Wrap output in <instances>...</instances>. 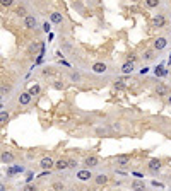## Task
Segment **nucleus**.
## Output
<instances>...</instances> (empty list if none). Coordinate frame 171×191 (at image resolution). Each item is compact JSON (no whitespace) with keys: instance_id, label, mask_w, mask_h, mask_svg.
Returning <instances> with one entry per match:
<instances>
[{"instance_id":"nucleus-26","label":"nucleus","mask_w":171,"mask_h":191,"mask_svg":"<svg viewBox=\"0 0 171 191\" xmlns=\"http://www.w3.org/2000/svg\"><path fill=\"white\" fill-rule=\"evenodd\" d=\"M38 188L34 186V184H26V186L23 188V191H36Z\"/></svg>"},{"instance_id":"nucleus-17","label":"nucleus","mask_w":171,"mask_h":191,"mask_svg":"<svg viewBox=\"0 0 171 191\" xmlns=\"http://www.w3.org/2000/svg\"><path fill=\"white\" fill-rule=\"evenodd\" d=\"M94 181H96V184H99V186H103V184H106L110 181V177L106 176V174H99V176L94 177Z\"/></svg>"},{"instance_id":"nucleus-13","label":"nucleus","mask_w":171,"mask_h":191,"mask_svg":"<svg viewBox=\"0 0 171 191\" xmlns=\"http://www.w3.org/2000/svg\"><path fill=\"white\" fill-rule=\"evenodd\" d=\"M120 70H122V74H125V75L127 74H132V72H134V63H132V62H125Z\"/></svg>"},{"instance_id":"nucleus-6","label":"nucleus","mask_w":171,"mask_h":191,"mask_svg":"<svg viewBox=\"0 0 171 191\" xmlns=\"http://www.w3.org/2000/svg\"><path fill=\"white\" fill-rule=\"evenodd\" d=\"M166 44H168L166 38H157V39L154 41V50H156V51H161V50L166 48Z\"/></svg>"},{"instance_id":"nucleus-21","label":"nucleus","mask_w":171,"mask_h":191,"mask_svg":"<svg viewBox=\"0 0 171 191\" xmlns=\"http://www.w3.org/2000/svg\"><path fill=\"white\" fill-rule=\"evenodd\" d=\"M0 121H2V125L9 121V113H5V109H2V114H0Z\"/></svg>"},{"instance_id":"nucleus-1","label":"nucleus","mask_w":171,"mask_h":191,"mask_svg":"<svg viewBox=\"0 0 171 191\" xmlns=\"http://www.w3.org/2000/svg\"><path fill=\"white\" fill-rule=\"evenodd\" d=\"M40 167L43 171H50L52 167H55V161H53L52 157H43L40 161Z\"/></svg>"},{"instance_id":"nucleus-30","label":"nucleus","mask_w":171,"mask_h":191,"mask_svg":"<svg viewBox=\"0 0 171 191\" xmlns=\"http://www.w3.org/2000/svg\"><path fill=\"white\" fill-rule=\"evenodd\" d=\"M50 29H52V26H50L48 22H45V24H43V31H45V33H48Z\"/></svg>"},{"instance_id":"nucleus-27","label":"nucleus","mask_w":171,"mask_h":191,"mask_svg":"<svg viewBox=\"0 0 171 191\" xmlns=\"http://www.w3.org/2000/svg\"><path fill=\"white\" fill-rule=\"evenodd\" d=\"M69 167H70V169H75V167H77V161H75V159H70V161H69Z\"/></svg>"},{"instance_id":"nucleus-9","label":"nucleus","mask_w":171,"mask_h":191,"mask_svg":"<svg viewBox=\"0 0 171 191\" xmlns=\"http://www.w3.org/2000/svg\"><path fill=\"white\" fill-rule=\"evenodd\" d=\"M91 177H93V174H91V171H79L77 173V179L79 181H89Z\"/></svg>"},{"instance_id":"nucleus-2","label":"nucleus","mask_w":171,"mask_h":191,"mask_svg":"<svg viewBox=\"0 0 171 191\" xmlns=\"http://www.w3.org/2000/svg\"><path fill=\"white\" fill-rule=\"evenodd\" d=\"M152 27H157V29H161V27H164V24H166V19H164L163 14H157L152 17Z\"/></svg>"},{"instance_id":"nucleus-20","label":"nucleus","mask_w":171,"mask_h":191,"mask_svg":"<svg viewBox=\"0 0 171 191\" xmlns=\"http://www.w3.org/2000/svg\"><path fill=\"white\" fill-rule=\"evenodd\" d=\"M40 91H41L40 85H33V87L29 89V94H31V96H38V94H40Z\"/></svg>"},{"instance_id":"nucleus-16","label":"nucleus","mask_w":171,"mask_h":191,"mask_svg":"<svg viewBox=\"0 0 171 191\" xmlns=\"http://www.w3.org/2000/svg\"><path fill=\"white\" fill-rule=\"evenodd\" d=\"M12 161H14V155L10 152H7V150L2 152V164H10Z\"/></svg>"},{"instance_id":"nucleus-23","label":"nucleus","mask_w":171,"mask_h":191,"mask_svg":"<svg viewBox=\"0 0 171 191\" xmlns=\"http://www.w3.org/2000/svg\"><path fill=\"white\" fill-rule=\"evenodd\" d=\"M2 7H12L14 5V0H0Z\"/></svg>"},{"instance_id":"nucleus-12","label":"nucleus","mask_w":171,"mask_h":191,"mask_svg":"<svg viewBox=\"0 0 171 191\" xmlns=\"http://www.w3.org/2000/svg\"><path fill=\"white\" fill-rule=\"evenodd\" d=\"M132 189H134V191H145V184H144V181H140V179L132 181Z\"/></svg>"},{"instance_id":"nucleus-8","label":"nucleus","mask_w":171,"mask_h":191,"mask_svg":"<svg viewBox=\"0 0 171 191\" xmlns=\"http://www.w3.org/2000/svg\"><path fill=\"white\" fill-rule=\"evenodd\" d=\"M50 19H52L53 24H63V21H65L60 12H52V14H50Z\"/></svg>"},{"instance_id":"nucleus-5","label":"nucleus","mask_w":171,"mask_h":191,"mask_svg":"<svg viewBox=\"0 0 171 191\" xmlns=\"http://www.w3.org/2000/svg\"><path fill=\"white\" fill-rule=\"evenodd\" d=\"M161 165H163V164H161L159 159H151L147 167H149V171H151V173H157V171L161 169Z\"/></svg>"},{"instance_id":"nucleus-11","label":"nucleus","mask_w":171,"mask_h":191,"mask_svg":"<svg viewBox=\"0 0 171 191\" xmlns=\"http://www.w3.org/2000/svg\"><path fill=\"white\" fill-rule=\"evenodd\" d=\"M116 164L120 167H127V165L130 164V159H128V155H118L116 157Z\"/></svg>"},{"instance_id":"nucleus-29","label":"nucleus","mask_w":171,"mask_h":191,"mask_svg":"<svg viewBox=\"0 0 171 191\" xmlns=\"http://www.w3.org/2000/svg\"><path fill=\"white\" fill-rule=\"evenodd\" d=\"M70 79H72L74 82H79V80H81V75H79V74H72Z\"/></svg>"},{"instance_id":"nucleus-22","label":"nucleus","mask_w":171,"mask_h":191,"mask_svg":"<svg viewBox=\"0 0 171 191\" xmlns=\"http://www.w3.org/2000/svg\"><path fill=\"white\" fill-rule=\"evenodd\" d=\"M53 189L55 191H65V184L63 183H53Z\"/></svg>"},{"instance_id":"nucleus-18","label":"nucleus","mask_w":171,"mask_h":191,"mask_svg":"<svg viewBox=\"0 0 171 191\" xmlns=\"http://www.w3.org/2000/svg\"><path fill=\"white\" fill-rule=\"evenodd\" d=\"M144 4L147 9H156L157 5L161 4V0H144Z\"/></svg>"},{"instance_id":"nucleus-3","label":"nucleus","mask_w":171,"mask_h":191,"mask_svg":"<svg viewBox=\"0 0 171 191\" xmlns=\"http://www.w3.org/2000/svg\"><path fill=\"white\" fill-rule=\"evenodd\" d=\"M84 165L87 167V169H91V167H96V165H99V159H98L96 155H89V157L84 159Z\"/></svg>"},{"instance_id":"nucleus-28","label":"nucleus","mask_w":171,"mask_h":191,"mask_svg":"<svg viewBox=\"0 0 171 191\" xmlns=\"http://www.w3.org/2000/svg\"><path fill=\"white\" fill-rule=\"evenodd\" d=\"M135 60H137V56H135L134 53H130V55H127V62H132V63H134Z\"/></svg>"},{"instance_id":"nucleus-25","label":"nucleus","mask_w":171,"mask_h":191,"mask_svg":"<svg viewBox=\"0 0 171 191\" xmlns=\"http://www.w3.org/2000/svg\"><path fill=\"white\" fill-rule=\"evenodd\" d=\"M115 87L118 89V91H122V89H125V80H116V82H115Z\"/></svg>"},{"instance_id":"nucleus-15","label":"nucleus","mask_w":171,"mask_h":191,"mask_svg":"<svg viewBox=\"0 0 171 191\" xmlns=\"http://www.w3.org/2000/svg\"><path fill=\"white\" fill-rule=\"evenodd\" d=\"M67 167H69V161H65V159H58L55 162V169H58V171H63Z\"/></svg>"},{"instance_id":"nucleus-14","label":"nucleus","mask_w":171,"mask_h":191,"mask_svg":"<svg viewBox=\"0 0 171 191\" xmlns=\"http://www.w3.org/2000/svg\"><path fill=\"white\" fill-rule=\"evenodd\" d=\"M156 94L161 96V97H163V96H169V89H168L164 84H159V85L156 87Z\"/></svg>"},{"instance_id":"nucleus-32","label":"nucleus","mask_w":171,"mask_h":191,"mask_svg":"<svg viewBox=\"0 0 171 191\" xmlns=\"http://www.w3.org/2000/svg\"><path fill=\"white\" fill-rule=\"evenodd\" d=\"M154 74H156V75H163L164 72H163V70H161V67H159V68H156V70H154Z\"/></svg>"},{"instance_id":"nucleus-31","label":"nucleus","mask_w":171,"mask_h":191,"mask_svg":"<svg viewBox=\"0 0 171 191\" xmlns=\"http://www.w3.org/2000/svg\"><path fill=\"white\" fill-rule=\"evenodd\" d=\"M53 87H55V89H58V91H60V89H63V84H60V82H55V85H53Z\"/></svg>"},{"instance_id":"nucleus-33","label":"nucleus","mask_w":171,"mask_h":191,"mask_svg":"<svg viewBox=\"0 0 171 191\" xmlns=\"http://www.w3.org/2000/svg\"><path fill=\"white\" fill-rule=\"evenodd\" d=\"M168 103H169V104H171V96H168Z\"/></svg>"},{"instance_id":"nucleus-24","label":"nucleus","mask_w":171,"mask_h":191,"mask_svg":"<svg viewBox=\"0 0 171 191\" xmlns=\"http://www.w3.org/2000/svg\"><path fill=\"white\" fill-rule=\"evenodd\" d=\"M154 58V51L152 50H149V51L144 53V60H152Z\"/></svg>"},{"instance_id":"nucleus-4","label":"nucleus","mask_w":171,"mask_h":191,"mask_svg":"<svg viewBox=\"0 0 171 191\" xmlns=\"http://www.w3.org/2000/svg\"><path fill=\"white\" fill-rule=\"evenodd\" d=\"M36 26H38V21L34 15H27V17L24 19V27H26V29H34Z\"/></svg>"},{"instance_id":"nucleus-19","label":"nucleus","mask_w":171,"mask_h":191,"mask_svg":"<svg viewBox=\"0 0 171 191\" xmlns=\"http://www.w3.org/2000/svg\"><path fill=\"white\" fill-rule=\"evenodd\" d=\"M15 14H17V17H24V19L27 17V12H26V9H24V7H19L17 10H15Z\"/></svg>"},{"instance_id":"nucleus-10","label":"nucleus","mask_w":171,"mask_h":191,"mask_svg":"<svg viewBox=\"0 0 171 191\" xmlns=\"http://www.w3.org/2000/svg\"><path fill=\"white\" fill-rule=\"evenodd\" d=\"M93 72H94V74H104V72H106V63H101V62L94 63V65H93Z\"/></svg>"},{"instance_id":"nucleus-7","label":"nucleus","mask_w":171,"mask_h":191,"mask_svg":"<svg viewBox=\"0 0 171 191\" xmlns=\"http://www.w3.org/2000/svg\"><path fill=\"white\" fill-rule=\"evenodd\" d=\"M31 99H33V96H31L29 92H23V94L19 96V104H23V106H27V104L31 103Z\"/></svg>"}]
</instances>
